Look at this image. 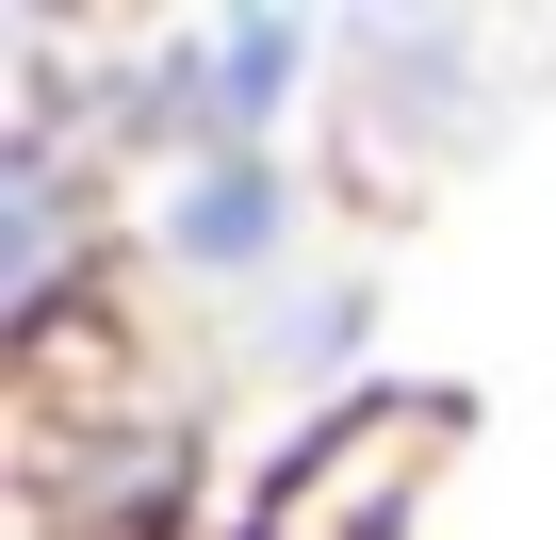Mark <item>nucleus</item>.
Wrapping results in <instances>:
<instances>
[{
  "label": "nucleus",
  "instance_id": "1",
  "mask_svg": "<svg viewBox=\"0 0 556 540\" xmlns=\"http://www.w3.org/2000/svg\"><path fill=\"white\" fill-rule=\"evenodd\" d=\"M164 246L197 262V279H262V262L295 246V180H278L262 148H213V164L164 197Z\"/></svg>",
  "mask_w": 556,
  "mask_h": 540
},
{
  "label": "nucleus",
  "instance_id": "2",
  "mask_svg": "<svg viewBox=\"0 0 556 540\" xmlns=\"http://www.w3.org/2000/svg\"><path fill=\"white\" fill-rule=\"evenodd\" d=\"M295 66H312V34H295V17H229V34L197 50V115H213L229 148H245V131H262L278 99H295Z\"/></svg>",
  "mask_w": 556,
  "mask_h": 540
},
{
  "label": "nucleus",
  "instance_id": "3",
  "mask_svg": "<svg viewBox=\"0 0 556 540\" xmlns=\"http://www.w3.org/2000/svg\"><path fill=\"white\" fill-rule=\"evenodd\" d=\"M458 131V115H491V83H475V34H377V131Z\"/></svg>",
  "mask_w": 556,
  "mask_h": 540
},
{
  "label": "nucleus",
  "instance_id": "4",
  "mask_svg": "<svg viewBox=\"0 0 556 540\" xmlns=\"http://www.w3.org/2000/svg\"><path fill=\"white\" fill-rule=\"evenodd\" d=\"M50 213H66L50 197V148H17V164H0V279H17V312L50 296Z\"/></svg>",
  "mask_w": 556,
  "mask_h": 540
}]
</instances>
